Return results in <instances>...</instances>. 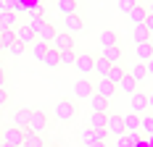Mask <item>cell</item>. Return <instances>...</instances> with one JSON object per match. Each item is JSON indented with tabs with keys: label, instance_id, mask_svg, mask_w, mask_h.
Masks as SVG:
<instances>
[{
	"label": "cell",
	"instance_id": "1",
	"mask_svg": "<svg viewBox=\"0 0 153 147\" xmlns=\"http://www.w3.org/2000/svg\"><path fill=\"white\" fill-rule=\"evenodd\" d=\"M27 26H29L32 32H34V37L37 40H42V42H53V37H56V26L48 21V18H29L27 21Z\"/></svg>",
	"mask_w": 153,
	"mask_h": 147
},
{
	"label": "cell",
	"instance_id": "2",
	"mask_svg": "<svg viewBox=\"0 0 153 147\" xmlns=\"http://www.w3.org/2000/svg\"><path fill=\"white\" fill-rule=\"evenodd\" d=\"M0 142L11 145V147H21L24 145V129H19V126H3L0 129Z\"/></svg>",
	"mask_w": 153,
	"mask_h": 147
},
{
	"label": "cell",
	"instance_id": "3",
	"mask_svg": "<svg viewBox=\"0 0 153 147\" xmlns=\"http://www.w3.org/2000/svg\"><path fill=\"white\" fill-rule=\"evenodd\" d=\"M53 113H56V118L58 121H71V118L76 116V105L71 103V100H66V97H61L58 103H56V108H53Z\"/></svg>",
	"mask_w": 153,
	"mask_h": 147
},
{
	"label": "cell",
	"instance_id": "4",
	"mask_svg": "<svg viewBox=\"0 0 153 147\" xmlns=\"http://www.w3.org/2000/svg\"><path fill=\"white\" fill-rule=\"evenodd\" d=\"M27 132L40 134V137H42V134L48 132V113H42V110H32V118H29Z\"/></svg>",
	"mask_w": 153,
	"mask_h": 147
},
{
	"label": "cell",
	"instance_id": "5",
	"mask_svg": "<svg viewBox=\"0 0 153 147\" xmlns=\"http://www.w3.org/2000/svg\"><path fill=\"white\" fill-rule=\"evenodd\" d=\"M92 92H95V87H92V82L87 79V76H79L74 84V97L76 100H90Z\"/></svg>",
	"mask_w": 153,
	"mask_h": 147
},
{
	"label": "cell",
	"instance_id": "6",
	"mask_svg": "<svg viewBox=\"0 0 153 147\" xmlns=\"http://www.w3.org/2000/svg\"><path fill=\"white\" fill-rule=\"evenodd\" d=\"M50 47L58 50V53H63V50H74V37L66 34V32H56V37H53Z\"/></svg>",
	"mask_w": 153,
	"mask_h": 147
},
{
	"label": "cell",
	"instance_id": "7",
	"mask_svg": "<svg viewBox=\"0 0 153 147\" xmlns=\"http://www.w3.org/2000/svg\"><path fill=\"white\" fill-rule=\"evenodd\" d=\"M92 66H95V55H90V53H82V55H76V60H74V68L79 71V76L92 74Z\"/></svg>",
	"mask_w": 153,
	"mask_h": 147
},
{
	"label": "cell",
	"instance_id": "8",
	"mask_svg": "<svg viewBox=\"0 0 153 147\" xmlns=\"http://www.w3.org/2000/svg\"><path fill=\"white\" fill-rule=\"evenodd\" d=\"M132 100H129V113H135V116H145V110H148V95H143V92H135V95H129Z\"/></svg>",
	"mask_w": 153,
	"mask_h": 147
},
{
	"label": "cell",
	"instance_id": "9",
	"mask_svg": "<svg viewBox=\"0 0 153 147\" xmlns=\"http://www.w3.org/2000/svg\"><path fill=\"white\" fill-rule=\"evenodd\" d=\"M92 87H95V95H100V97H106V100H111V97L116 95V89H119L111 79H98Z\"/></svg>",
	"mask_w": 153,
	"mask_h": 147
},
{
	"label": "cell",
	"instance_id": "10",
	"mask_svg": "<svg viewBox=\"0 0 153 147\" xmlns=\"http://www.w3.org/2000/svg\"><path fill=\"white\" fill-rule=\"evenodd\" d=\"M85 29V21L79 18V13H71V16H63V32L66 34H79V32Z\"/></svg>",
	"mask_w": 153,
	"mask_h": 147
},
{
	"label": "cell",
	"instance_id": "11",
	"mask_svg": "<svg viewBox=\"0 0 153 147\" xmlns=\"http://www.w3.org/2000/svg\"><path fill=\"white\" fill-rule=\"evenodd\" d=\"M106 132L114 134V137H122V134H124V116H119V113H108Z\"/></svg>",
	"mask_w": 153,
	"mask_h": 147
},
{
	"label": "cell",
	"instance_id": "12",
	"mask_svg": "<svg viewBox=\"0 0 153 147\" xmlns=\"http://www.w3.org/2000/svg\"><path fill=\"white\" fill-rule=\"evenodd\" d=\"M16 40H19V42L21 45H34L37 42V37H34V32L29 29V26H27V24H21V26H16Z\"/></svg>",
	"mask_w": 153,
	"mask_h": 147
},
{
	"label": "cell",
	"instance_id": "13",
	"mask_svg": "<svg viewBox=\"0 0 153 147\" xmlns=\"http://www.w3.org/2000/svg\"><path fill=\"white\" fill-rule=\"evenodd\" d=\"M135 55H137L140 63H148V60L153 58V40H148V42H140L137 47H135Z\"/></svg>",
	"mask_w": 153,
	"mask_h": 147
},
{
	"label": "cell",
	"instance_id": "14",
	"mask_svg": "<svg viewBox=\"0 0 153 147\" xmlns=\"http://www.w3.org/2000/svg\"><path fill=\"white\" fill-rule=\"evenodd\" d=\"M16 26H19V13H13V11H5V13H0V32L16 29Z\"/></svg>",
	"mask_w": 153,
	"mask_h": 147
},
{
	"label": "cell",
	"instance_id": "15",
	"mask_svg": "<svg viewBox=\"0 0 153 147\" xmlns=\"http://www.w3.org/2000/svg\"><path fill=\"white\" fill-rule=\"evenodd\" d=\"M29 118H32V110H29V108H19V110H13V126L27 129V126H29Z\"/></svg>",
	"mask_w": 153,
	"mask_h": 147
},
{
	"label": "cell",
	"instance_id": "16",
	"mask_svg": "<svg viewBox=\"0 0 153 147\" xmlns=\"http://www.w3.org/2000/svg\"><path fill=\"white\" fill-rule=\"evenodd\" d=\"M87 103H90L92 113H108V103H111V100H106V97H100V95L92 92V97L87 100Z\"/></svg>",
	"mask_w": 153,
	"mask_h": 147
},
{
	"label": "cell",
	"instance_id": "17",
	"mask_svg": "<svg viewBox=\"0 0 153 147\" xmlns=\"http://www.w3.org/2000/svg\"><path fill=\"white\" fill-rule=\"evenodd\" d=\"M127 16H129V21H132V24H143V21L148 18V8H143L140 3H135V5H132V11H129Z\"/></svg>",
	"mask_w": 153,
	"mask_h": 147
},
{
	"label": "cell",
	"instance_id": "18",
	"mask_svg": "<svg viewBox=\"0 0 153 147\" xmlns=\"http://www.w3.org/2000/svg\"><path fill=\"white\" fill-rule=\"evenodd\" d=\"M108 71H111V63H108L103 55H98V58H95V66H92V74H98V79H106Z\"/></svg>",
	"mask_w": 153,
	"mask_h": 147
},
{
	"label": "cell",
	"instance_id": "19",
	"mask_svg": "<svg viewBox=\"0 0 153 147\" xmlns=\"http://www.w3.org/2000/svg\"><path fill=\"white\" fill-rule=\"evenodd\" d=\"M137 132H140V116L127 113L124 116V134H137Z\"/></svg>",
	"mask_w": 153,
	"mask_h": 147
},
{
	"label": "cell",
	"instance_id": "20",
	"mask_svg": "<svg viewBox=\"0 0 153 147\" xmlns=\"http://www.w3.org/2000/svg\"><path fill=\"white\" fill-rule=\"evenodd\" d=\"M127 74H129L137 84H143V82H145V76H148V68H145V63H132V68H129Z\"/></svg>",
	"mask_w": 153,
	"mask_h": 147
},
{
	"label": "cell",
	"instance_id": "21",
	"mask_svg": "<svg viewBox=\"0 0 153 147\" xmlns=\"http://www.w3.org/2000/svg\"><path fill=\"white\" fill-rule=\"evenodd\" d=\"M98 42H100V47H111V45H119V34L111 29H103L100 32V37H98Z\"/></svg>",
	"mask_w": 153,
	"mask_h": 147
},
{
	"label": "cell",
	"instance_id": "22",
	"mask_svg": "<svg viewBox=\"0 0 153 147\" xmlns=\"http://www.w3.org/2000/svg\"><path fill=\"white\" fill-rule=\"evenodd\" d=\"M108 63H119L122 60V47L119 45H111V47H103V53H100Z\"/></svg>",
	"mask_w": 153,
	"mask_h": 147
},
{
	"label": "cell",
	"instance_id": "23",
	"mask_svg": "<svg viewBox=\"0 0 153 147\" xmlns=\"http://www.w3.org/2000/svg\"><path fill=\"white\" fill-rule=\"evenodd\" d=\"M40 63H45L48 68H58V66H61V58H58V50H53V47H48L45 58L40 60Z\"/></svg>",
	"mask_w": 153,
	"mask_h": 147
},
{
	"label": "cell",
	"instance_id": "24",
	"mask_svg": "<svg viewBox=\"0 0 153 147\" xmlns=\"http://www.w3.org/2000/svg\"><path fill=\"white\" fill-rule=\"evenodd\" d=\"M119 89H122L124 95H135V92H137V82H135L129 74H124V79L119 82Z\"/></svg>",
	"mask_w": 153,
	"mask_h": 147
},
{
	"label": "cell",
	"instance_id": "25",
	"mask_svg": "<svg viewBox=\"0 0 153 147\" xmlns=\"http://www.w3.org/2000/svg\"><path fill=\"white\" fill-rule=\"evenodd\" d=\"M132 40H135V42H148V40H151V32L145 29V26H143V24H135V26H132Z\"/></svg>",
	"mask_w": 153,
	"mask_h": 147
},
{
	"label": "cell",
	"instance_id": "26",
	"mask_svg": "<svg viewBox=\"0 0 153 147\" xmlns=\"http://www.w3.org/2000/svg\"><path fill=\"white\" fill-rule=\"evenodd\" d=\"M16 42V32L13 29H8V32H0V50L3 53H8V47Z\"/></svg>",
	"mask_w": 153,
	"mask_h": 147
},
{
	"label": "cell",
	"instance_id": "27",
	"mask_svg": "<svg viewBox=\"0 0 153 147\" xmlns=\"http://www.w3.org/2000/svg\"><path fill=\"white\" fill-rule=\"evenodd\" d=\"M124 68H122V63H111V71H108V76L106 79H111V82H114V84H116V87H119V82H122L124 79Z\"/></svg>",
	"mask_w": 153,
	"mask_h": 147
},
{
	"label": "cell",
	"instance_id": "28",
	"mask_svg": "<svg viewBox=\"0 0 153 147\" xmlns=\"http://www.w3.org/2000/svg\"><path fill=\"white\" fill-rule=\"evenodd\" d=\"M56 5H58L61 16H71V13H76V0H56Z\"/></svg>",
	"mask_w": 153,
	"mask_h": 147
},
{
	"label": "cell",
	"instance_id": "29",
	"mask_svg": "<svg viewBox=\"0 0 153 147\" xmlns=\"http://www.w3.org/2000/svg\"><path fill=\"white\" fill-rule=\"evenodd\" d=\"M42 145H45V142H42L40 134H32V132L24 129V145H21V147H42Z\"/></svg>",
	"mask_w": 153,
	"mask_h": 147
},
{
	"label": "cell",
	"instance_id": "30",
	"mask_svg": "<svg viewBox=\"0 0 153 147\" xmlns=\"http://www.w3.org/2000/svg\"><path fill=\"white\" fill-rule=\"evenodd\" d=\"M108 113H92L90 116V129H106Z\"/></svg>",
	"mask_w": 153,
	"mask_h": 147
},
{
	"label": "cell",
	"instance_id": "31",
	"mask_svg": "<svg viewBox=\"0 0 153 147\" xmlns=\"http://www.w3.org/2000/svg\"><path fill=\"white\" fill-rule=\"evenodd\" d=\"M48 47H50L48 42H42V40H37V42L32 45V55H34L37 60H42V58H45V53H48Z\"/></svg>",
	"mask_w": 153,
	"mask_h": 147
},
{
	"label": "cell",
	"instance_id": "32",
	"mask_svg": "<svg viewBox=\"0 0 153 147\" xmlns=\"http://www.w3.org/2000/svg\"><path fill=\"white\" fill-rule=\"evenodd\" d=\"M140 129L148 134V137H153V113H145V116H140Z\"/></svg>",
	"mask_w": 153,
	"mask_h": 147
},
{
	"label": "cell",
	"instance_id": "33",
	"mask_svg": "<svg viewBox=\"0 0 153 147\" xmlns=\"http://www.w3.org/2000/svg\"><path fill=\"white\" fill-rule=\"evenodd\" d=\"M58 58H61V66H74L76 53L74 50H63V53H58Z\"/></svg>",
	"mask_w": 153,
	"mask_h": 147
},
{
	"label": "cell",
	"instance_id": "34",
	"mask_svg": "<svg viewBox=\"0 0 153 147\" xmlns=\"http://www.w3.org/2000/svg\"><path fill=\"white\" fill-rule=\"evenodd\" d=\"M137 0H116V8L122 11V13H129L132 11V5H135Z\"/></svg>",
	"mask_w": 153,
	"mask_h": 147
},
{
	"label": "cell",
	"instance_id": "35",
	"mask_svg": "<svg viewBox=\"0 0 153 147\" xmlns=\"http://www.w3.org/2000/svg\"><path fill=\"white\" fill-rule=\"evenodd\" d=\"M24 50H27V45H21L19 40H16V42L8 47V53H11V55H24Z\"/></svg>",
	"mask_w": 153,
	"mask_h": 147
},
{
	"label": "cell",
	"instance_id": "36",
	"mask_svg": "<svg viewBox=\"0 0 153 147\" xmlns=\"http://www.w3.org/2000/svg\"><path fill=\"white\" fill-rule=\"evenodd\" d=\"M106 139H108L106 129H92V142H106Z\"/></svg>",
	"mask_w": 153,
	"mask_h": 147
},
{
	"label": "cell",
	"instance_id": "37",
	"mask_svg": "<svg viewBox=\"0 0 153 147\" xmlns=\"http://www.w3.org/2000/svg\"><path fill=\"white\" fill-rule=\"evenodd\" d=\"M79 137H82V145H90V142H92V129H90V126H85Z\"/></svg>",
	"mask_w": 153,
	"mask_h": 147
},
{
	"label": "cell",
	"instance_id": "38",
	"mask_svg": "<svg viewBox=\"0 0 153 147\" xmlns=\"http://www.w3.org/2000/svg\"><path fill=\"white\" fill-rule=\"evenodd\" d=\"M16 0H0V13H5V11H13Z\"/></svg>",
	"mask_w": 153,
	"mask_h": 147
},
{
	"label": "cell",
	"instance_id": "39",
	"mask_svg": "<svg viewBox=\"0 0 153 147\" xmlns=\"http://www.w3.org/2000/svg\"><path fill=\"white\" fill-rule=\"evenodd\" d=\"M8 105V92H5V87H0V108H5Z\"/></svg>",
	"mask_w": 153,
	"mask_h": 147
},
{
	"label": "cell",
	"instance_id": "40",
	"mask_svg": "<svg viewBox=\"0 0 153 147\" xmlns=\"http://www.w3.org/2000/svg\"><path fill=\"white\" fill-rule=\"evenodd\" d=\"M143 26H145V29L151 32V37H153V16H151V13H148V18L143 21Z\"/></svg>",
	"mask_w": 153,
	"mask_h": 147
},
{
	"label": "cell",
	"instance_id": "41",
	"mask_svg": "<svg viewBox=\"0 0 153 147\" xmlns=\"http://www.w3.org/2000/svg\"><path fill=\"white\" fill-rule=\"evenodd\" d=\"M0 87H5V68L0 66Z\"/></svg>",
	"mask_w": 153,
	"mask_h": 147
},
{
	"label": "cell",
	"instance_id": "42",
	"mask_svg": "<svg viewBox=\"0 0 153 147\" xmlns=\"http://www.w3.org/2000/svg\"><path fill=\"white\" fill-rule=\"evenodd\" d=\"M145 68H148V76H153V58L148 60V63H145Z\"/></svg>",
	"mask_w": 153,
	"mask_h": 147
},
{
	"label": "cell",
	"instance_id": "43",
	"mask_svg": "<svg viewBox=\"0 0 153 147\" xmlns=\"http://www.w3.org/2000/svg\"><path fill=\"white\" fill-rule=\"evenodd\" d=\"M85 147H106V142H90V145H85Z\"/></svg>",
	"mask_w": 153,
	"mask_h": 147
},
{
	"label": "cell",
	"instance_id": "44",
	"mask_svg": "<svg viewBox=\"0 0 153 147\" xmlns=\"http://www.w3.org/2000/svg\"><path fill=\"white\" fill-rule=\"evenodd\" d=\"M148 110H153V95H148Z\"/></svg>",
	"mask_w": 153,
	"mask_h": 147
},
{
	"label": "cell",
	"instance_id": "45",
	"mask_svg": "<svg viewBox=\"0 0 153 147\" xmlns=\"http://www.w3.org/2000/svg\"><path fill=\"white\" fill-rule=\"evenodd\" d=\"M148 13H151V16H153V0H151V5H148Z\"/></svg>",
	"mask_w": 153,
	"mask_h": 147
},
{
	"label": "cell",
	"instance_id": "46",
	"mask_svg": "<svg viewBox=\"0 0 153 147\" xmlns=\"http://www.w3.org/2000/svg\"><path fill=\"white\" fill-rule=\"evenodd\" d=\"M148 145H151V147H153V137H151V139H148Z\"/></svg>",
	"mask_w": 153,
	"mask_h": 147
},
{
	"label": "cell",
	"instance_id": "47",
	"mask_svg": "<svg viewBox=\"0 0 153 147\" xmlns=\"http://www.w3.org/2000/svg\"><path fill=\"white\" fill-rule=\"evenodd\" d=\"M42 147H53V145H42Z\"/></svg>",
	"mask_w": 153,
	"mask_h": 147
},
{
	"label": "cell",
	"instance_id": "48",
	"mask_svg": "<svg viewBox=\"0 0 153 147\" xmlns=\"http://www.w3.org/2000/svg\"><path fill=\"white\" fill-rule=\"evenodd\" d=\"M3 147H11V145H3Z\"/></svg>",
	"mask_w": 153,
	"mask_h": 147
},
{
	"label": "cell",
	"instance_id": "49",
	"mask_svg": "<svg viewBox=\"0 0 153 147\" xmlns=\"http://www.w3.org/2000/svg\"><path fill=\"white\" fill-rule=\"evenodd\" d=\"M0 147H3V142H0Z\"/></svg>",
	"mask_w": 153,
	"mask_h": 147
},
{
	"label": "cell",
	"instance_id": "50",
	"mask_svg": "<svg viewBox=\"0 0 153 147\" xmlns=\"http://www.w3.org/2000/svg\"><path fill=\"white\" fill-rule=\"evenodd\" d=\"M0 53H3V50H0Z\"/></svg>",
	"mask_w": 153,
	"mask_h": 147
}]
</instances>
